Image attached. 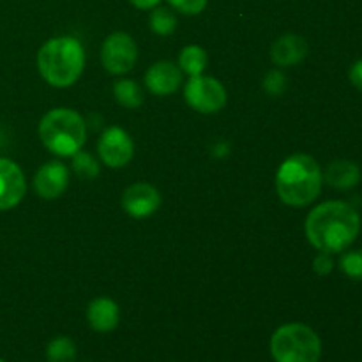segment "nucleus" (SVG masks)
<instances>
[{"label": "nucleus", "instance_id": "obj_1", "mask_svg": "<svg viewBox=\"0 0 362 362\" xmlns=\"http://www.w3.org/2000/svg\"><path fill=\"white\" fill-rule=\"evenodd\" d=\"M306 237L311 246L324 253H343L361 232V216L346 202H324L308 214Z\"/></svg>", "mask_w": 362, "mask_h": 362}, {"label": "nucleus", "instance_id": "obj_2", "mask_svg": "<svg viewBox=\"0 0 362 362\" xmlns=\"http://www.w3.org/2000/svg\"><path fill=\"white\" fill-rule=\"evenodd\" d=\"M322 182L324 175L320 165L308 154L290 156L276 173L278 197L290 207H304L317 200Z\"/></svg>", "mask_w": 362, "mask_h": 362}, {"label": "nucleus", "instance_id": "obj_3", "mask_svg": "<svg viewBox=\"0 0 362 362\" xmlns=\"http://www.w3.org/2000/svg\"><path fill=\"white\" fill-rule=\"evenodd\" d=\"M85 67L83 45L76 37L60 35L49 39L37 53V69L46 83L66 88L76 83Z\"/></svg>", "mask_w": 362, "mask_h": 362}, {"label": "nucleus", "instance_id": "obj_4", "mask_svg": "<svg viewBox=\"0 0 362 362\" xmlns=\"http://www.w3.org/2000/svg\"><path fill=\"white\" fill-rule=\"evenodd\" d=\"M42 145L60 158H73L85 145L87 126L81 115L69 108H55L39 122Z\"/></svg>", "mask_w": 362, "mask_h": 362}, {"label": "nucleus", "instance_id": "obj_5", "mask_svg": "<svg viewBox=\"0 0 362 362\" xmlns=\"http://www.w3.org/2000/svg\"><path fill=\"white\" fill-rule=\"evenodd\" d=\"M271 352L276 362H318L322 341L308 325L286 324L272 334Z\"/></svg>", "mask_w": 362, "mask_h": 362}, {"label": "nucleus", "instance_id": "obj_6", "mask_svg": "<svg viewBox=\"0 0 362 362\" xmlns=\"http://www.w3.org/2000/svg\"><path fill=\"white\" fill-rule=\"evenodd\" d=\"M186 103L200 113H218L226 105V90L212 76H191L184 88Z\"/></svg>", "mask_w": 362, "mask_h": 362}, {"label": "nucleus", "instance_id": "obj_7", "mask_svg": "<svg viewBox=\"0 0 362 362\" xmlns=\"http://www.w3.org/2000/svg\"><path fill=\"white\" fill-rule=\"evenodd\" d=\"M138 60V46L126 32H115L103 42L101 62L112 74H126Z\"/></svg>", "mask_w": 362, "mask_h": 362}, {"label": "nucleus", "instance_id": "obj_8", "mask_svg": "<svg viewBox=\"0 0 362 362\" xmlns=\"http://www.w3.org/2000/svg\"><path fill=\"white\" fill-rule=\"evenodd\" d=\"M98 154L110 168H122L133 159L134 144L127 131L119 126H112L105 129V133L99 138Z\"/></svg>", "mask_w": 362, "mask_h": 362}, {"label": "nucleus", "instance_id": "obj_9", "mask_svg": "<svg viewBox=\"0 0 362 362\" xmlns=\"http://www.w3.org/2000/svg\"><path fill=\"white\" fill-rule=\"evenodd\" d=\"M161 205V194L152 184L136 182L122 194V209L131 218L144 219L154 214Z\"/></svg>", "mask_w": 362, "mask_h": 362}, {"label": "nucleus", "instance_id": "obj_10", "mask_svg": "<svg viewBox=\"0 0 362 362\" xmlns=\"http://www.w3.org/2000/svg\"><path fill=\"white\" fill-rule=\"evenodd\" d=\"M27 182L20 166L14 161L0 158V212L16 207L25 197Z\"/></svg>", "mask_w": 362, "mask_h": 362}, {"label": "nucleus", "instance_id": "obj_11", "mask_svg": "<svg viewBox=\"0 0 362 362\" xmlns=\"http://www.w3.org/2000/svg\"><path fill=\"white\" fill-rule=\"evenodd\" d=\"M69 184V170L64 163L49 161L42 165L34 175V191L45 200L59 198Z\"/></svg>", "mask_w": 362, "mask_h": 362}, {"label": "nucleus", "instance_id": "obj_12", "mask_svg": "<svg viewBox=\"0 0 362 362\" xmlns=\"http://www.w3.org/2000/svg\"><path fill=\"white\" fill-rule=\"evenodd\" d=\"M180 81H182V71L170 60L156 62L145 74V85L156 95L173 94L180 87Z\"/></svg>", "mask_w": 362, "mask_h": 362}, {"label": "nucleus", "instance_id": "obj_13", "mask_svg": "<svg viewBox=\"0 0 362 362\" xmlns=\"http://www.w3.org/2000/svg\"><path fill=\"white\" fill-rule=\"evenodd\" d=\"M308 55V42L297 34H285L276 39L271 48V59L276 66L290 67L303 62Z\"/></svg>", "mask_w": 362, "mask_h": 362}, {"label": "nucleus", "instance_id": "obj_14", "mask_svg": "<svg viewBox=\"0 0 362 362\" xmlns=\"http://www.w3.org/2000/svg\"><path fill=\"white\" fill-rule=\"evenodd\" d=\"M87 320L95 332L113 331L120 320L119 306L110 297H98L88 304Z\"/></svg>", "mask_w": 362, "mask_h": 362}, {"label": "nucleus", "instance_id": "obj_15", "mask_svg": "<svg viewBox=\"0 0 362 362\" xmlns=\"http://www.w3.org/2000/svg\"><path fill=\"white\" fill-rule=\"evenodd\" d=\"M324 180L336 189H352L361 182V168L349 159H338L327 165Z\"/></svg>", "mask_w": 362, "mask_h": 362}, {"label": "nucleus", "instance_id": "obj_16", "mask_svg": "<svg viewBox=\"0 0 362 362\" xmlns=\"http://www.w3.org/2000/svg\"><path fill=\"white\" fill-rule=\"evenodd\" d=\"M209 62L207 52L197 45H189L180 52L179 67L180 71L187 73L189 76H200L205 71Z\"/></svg>", "mask_w": 362, "mask_h": 362}, {"label": "nucleus", "instance_id": "obj_17", "mask_svg": "<svg viewBox=\"0 0 362 362\" xmlns=\"http://www.w3.org/2000/svg\"><path fill=\"white\" fill-rule=\"evenodd\" d=\"M113 95L124 108H138L144 103V90L134 80H119L113 85Z\"/></svg>", "mask_w": 362, "mask_h": 362}, {"label": "nucleus", "instance_id": "obj_18", "mask_svg": "<svg viewBox=\"0 0 362 362\" xmlns=\"http://www.w3.org/2000/svg\"><path fill=\"white\" fill-rule=\"evenodd\" d=\"M46 359L48 362H73L76 359V345L67 336H59L48 343Z\"/></svg>", "mask_w": 362, "mask_h": 362}, {"label": "nucleus", "instance_id": "obj_19", "mask_svg": "<svg viewBox=\"0 0 362 362\" xmlns=\"http://www.w3.org/2000/svg\"><path fill=\"white\" fill-rule=\"evenodd\" d=\"M148 23H151L152 32L158 35H172L177 28V16L166 7H156Z\"/></svg>", "mask_w": 362, "mask_h": 362}, {"label": "nucleus", "instance_id": "obj_20", "mask_svg": "<svg viewBox=\"0 0 362 362\" xmlns=\"http://www.w3.org/2000/svg\"><path fill=\"white\" fill-rule=\"evenodd\" d=\"M71 166H73L74 173H76L78 177H81V179L90 180L99 175V163L95 161L94 156L88 154V152L85 151H78L76 154L73 156Z\"/></svg>", "mask_w": 362, "mask_h": 362}, {"label": "nucleus", "instance_id": "obj_21", "mask_svg": "<svg viewBox=\"0 0 362 362\" xmlns=\"http://www.w3.org/2000/svg\"><path fill=\"white\" fill-rule=\"evenodd\" d=\"M339 269L346 278L354 281H362V250H350L339 258Z\"/></svg>", "mask_w": 362, "mask_h": 362}, {"label": "nucleus", "instance_id": "obj_22", "mask_svg": "<svg viewBox=\"0 0 362 362\" xmlns=\"http://www.w3.org/2000/svg\"><path fill=\"white\" fill-rule=\"evenodd\" d=\"M264 88L271 95H281L286 90V76L279 69L269 71L264 78Z\"/></svg>", "mask_w": 362, "mask_h": 362}, {"label": "nucleus", "instance_id": "obj_23", "mask_svg": "<svg viewBox=\"0 0 362 362\" xmlns=\"http://www.w3.org/2000/svg\"><path fill=\"white\" fill-rule=\"evenodd\" d=\"M168 4L179 13L191 16V14H200L207 6V0H168Z\"/></svg>", "mask_w": 362, "mask_h": 362}, {"label": "nucleus", "instance_id": "obj_24", "mask_svg": "<svg viewBox=\"0 0 362 362\" xmlns=\"http://www.w3.org/2000/svg\"><path fill=\"white\" fill-rule=\"evenodd\" d=\"M313 269L318 276L331 274L332 269H334V260H332V255L320 251V253H318V257L315 258Z\"/></svg>", "mask_w": 362, "mask_h": 362}, {"label": "nucleus", "instance_id": "obj_25", "mask_svg": "<svg viewBox=\"0 0 362 362\" xmlns=\"http://www.w3.org/2000/svg\"><path fill=\"white\" fill-rule=\"evenodd\" d=\"M349 76H350V81H352L354 87L362 90V59L357 60V62L350 67Z\"/></svg>", "mask_w": 362, "mask_h": 362}, {"label": "nucleus", "instance_id": "obj_26", "mask_svg": "<svg viewBox=\"0 0 362 362\" xmlns=\"http://www.w3.org/2000/svg\"><path fill=\"white\" fill-rule=\"evenodd\" d=\"M129 2L138 9H154L161 0H129Z\"/></svg>", "mask_w": 362, "mask_h": 362}, {"label": "nucleus", "instance_id": "obj_27", "mask_svg": "<svg viewBox=\"0 0 362 362\" xmlns=\"http://www.w3.org/2000/svg\"><path fill=\"white\" fill-rule=\"evenodd\" d=\"M0 362H6V361H2V359H0Z\"/></svg>", "mask_w": 362, "mask_h": 362}]
</instances>
